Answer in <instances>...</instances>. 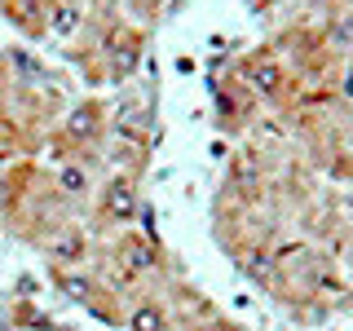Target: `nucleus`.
I'll use <instances>...</instances> for the list:
<instances>
[{
    "instance_id": "nucleus-2",
    "label": "nucleus",
    "mask_w": 353,
    "mask_h": 331,
    "mask_svg": "<svg viewBox=\"0 0 353 331\" xmlns=\"http://www.w3.org/2000/svg\"><path fill=\"white\" fill-rule=\"evenodd\" d=\"M216 115H221V128H230V132H248V128H256V124H261L265 106H261V97L252 93V88L243 84L239 75H225V80L216 84Z\"/></svg>"
},
{
    "instance_id": "nucleus-1",
    "label": "nucleus",
    "mask_w": 353,
    "mask_h": 331,
    "mask_svg": "<svg viewBox=\"0 0 353 331\" xmlns=\"http://www.w3.org/2000/svg\"><path fill=\"white\" fill-rule=\"evenodd\" d=\"M0 217H5L9 234L31 243V248H44L66 225L84 221L80 208L58 190L53 172H44L31 159H18L14 168L0 172Z\"/></svg>"
},
{
    "instance_id": "nucleus-3",
    "label": "nucleus",
    "mask_w": 353,
    "mask_h": 331,
    "mask_svg": "<svg viewBox=\"0 0 353 331\" xmlns=\"http://www.w3.org/2000/svg\"><path fill=\"white\" fill-rule=\"evenodd\" d=\"M279 5H283V0H248L252 14H270V9H279Z\"/></svg>"
}]
</instances>
